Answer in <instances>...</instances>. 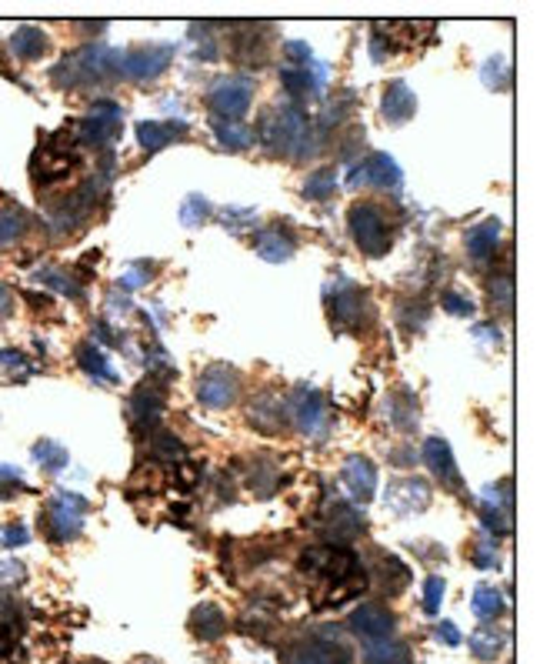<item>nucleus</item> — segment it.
<instances>
[{"mask_svg":"<svg viewBox=\"0 0 540 664\" xmlns=\"http://www.w3.org/2000/svg\"><path fill=\"white\" fill-rule=\"evenodd\" d=\"M0 577H4V581H21V577H24V564L7 561L4 564V571H0Z\"/></svg>","mask_w":540,"mask_h":664,"instance_id":"6e6d98bb","label":"nucleus"},{"mask_svg":"<svg viewBox=\"0 0 540 664\" xmlns=\"http://www.w3.org/2000/svg\"><path fill=\"white\" fill-rule=\"evenodd\" d=\"M474 334H478L480 341H487V344H501V331H497V324H478L474 328Z\"/></svg>","mask_w":540,"mask_h":664,"instance_id":"5fc2aeb1","label":"nucleus"},{"mask_svg":"<svg viewBox=\"0 0 540 664\" xmlns=\"http://www.w3.org/2000/svg\"><path fill=\"white\" fill-rule=\"evenodd\" d=\"M190 631L201 641H220L227 631V614L220 611L217 604L204 601V604H197L194 614H190Z\"/></svg>","mask_w":540,"mask_h":664,"instance_id":"4be33fe9","label":"nucleus"},{"mask_svg":"<svg viewBox=\"0 0 540 664\" xmlns=\"http://www.w3.org/2000/svg\"><path fill=\"white\" fill-rule=\"evenodd\" d=\"M90 501L80 498L77 491H57L51 501H47V511L40 518V527L47 531L54 544H67L80 537L84 531V521H87Z\"/></svg>","mask_w":540,"mask_h":664,"instance_id":"20e7f679","label":"nucleus"},{"mask_svg":"<svg viewBox=\"0 0 540 664\" xmlns=\"http://www.w3.org/2000/svg\"><path fill=\"white\" fill-rule=\"evenodd\" d=\"M420 458H424V464L430 468V474L437 477V481H444L447 487H461V471H457V461H453V451L451 444L444 441V437H428L424 441V447H420Z\"/></svg>","mask_w":540,"mask_h":664,"instance_id":"a211bd4d","label":"nucleus"},{"mask_svg":"<svg viewBox=\"0 0 540 664\" xmlns=\"http://www.w3.org/2000/svg\"><path fill=\"white\" fill-rule=\"evenodd\" d=\"M40 284H47L51 291H57V295L63 297H74V301H84V287H80V281H77L71 270H61V268H40L37 274H34Z\"/></svg>","mask_w":540,"mask_h":664,"instance_id":"7c9ffc66","label":"nucleus"},{"mask_svg":"<svg viewBox=\"0 0 540 664\" xmlns=\"http://www.w3.org/2000/svg\"><path fill=\"white\" fill-rule=\"evenodd\" d=\"M0 370L11 378L13 384L27 381L30 374H34V364L27 361V354H21V351H13V347H7V351H0Z\"/></svg>","mask_w":540,"mask_h":664,"instance_id":"58836bf2","label":"nucleus"},{"mask_svg":"<svg viewBox=\"0 0 540 664\" xmlns=\"http://www.w3.org/2000/svg\"><path fill=\"white\" fill-rule=\"evenodd\" d=\"M253 251H257V257H264L267 264H284L294 257V241L280 228H267L253 237Z\"/></svg>","mask_w":540,"mask_h":664,"instance_id":"b1692460","label":"nucleus"},{"mask_svg":"<svg viewBox=\"0 0 540 664\" xmlns=\"http://www.w3.org/2000/svg\"><path fill=\"white\" fill-rule=\"evenodd\" d=\"M444 594H447V585H444V577L430 575L428 581H424V611H428V614H437V611H440V601H444Z\"/></svg>","mask_w":540,"mask_h":664,"instance_id":"de8ad7c7","label":"nucleus"},{"mask_svg":"<svg viewBox=\"0 0 540 664\" xmlns=\"http://www.w3.org/2000/svg\"><path fill=\"white\" fill-rule=\"evenodd\" d=\"M334 191H337V167H317V170H311V178L303 180L307 201H327Z\"/></svg>","mask_w":540,"mask_h":664,"instance_id":"f704fd0d","label":"nucleus"},{"mask_svg":"<svg viewBox=\"0 0 540 664\" xmlns=\"http://www.w3.org/2000/svg\"><path fill=\"white\" fill-rule=\"evenodd\" d=\"M470 608H474V614H478L480 621L490 625L497 614H503V594L494 585H478L474 598H470Z\"/></svg>","mask_w":540,"mask_h":664,"instance_id":"c9c22d12","label":"nucleus"},{"mask_svg":"<svg viewBox=\"0 0 540 664\" xmlns=\"http://www.w3.org/2000/svg\"><path fill=\"white\" fill-rule=\"evenodd\" d=\"M194 47H197V57L204 61H217V44H214V34H190Z\"/></svg>","mask_w":540,"mask_h":664,"instance_id":"3c124183","label":"nucleus"},{"mask_svg":"<svg viewBox=\"0 0 540 664\" xmlns=\"http://www.w3.org/2000/svg\"><path fill=\"white\" fill-rule=\"evenodd\" d=\"M77 364L87 370L90 378H97V381L117 384V370L111 368V361H107V354H104V347L94 344V341H84V344L77 347Z\"/></svg>","mask_w":540,"mask_h":664,"instance_id":"bb28decb","label":"nucleus"},{"mask_svg":"<svg viewBox=\"0 0 540 664\" xmlns=\"http://www.w3.org/2000/svg\"><path fill=\"white\" fill-rule=\"evenodd\" d=\"M24 491H27L24 474L17 471L13 464H0V501H11L17 494H24Z\"/></svg>","mask_w":540,"mask_h":664,"instance_id":"37998d69","label":"nucleus"},{"mask_svg":"<svg viewBox=\"0 0 540 664\" xmlns=\"http://www.w3.org/2000/svg\"><path fill=\"white\" fill-rule=\"evenodd\" d=\"M470 561H474V568H480V571H494V568L501 564V541L480 531L478 541H470Z\"/></svg>","mask_w":540,"mask_h":664,"instance_id":"e433bc0d","label":"nucleus"},{"mask_svg":"<svg viewBox=\"0 0 540 664\" xmlns=\"http://www.w3.org/2000/svg\"><path fill=\"white\" fill-rule=\"evenodd\" d=\"M253 137L264 144L267 151L284 154L290 161H307L311 154H317L324 134L317 130V124L303 114L297 104H284L280 111L264 114V120H261V128H257Z\"/></svg>","mask_w":540,"mask_h":664,"instance_id":"f257e3e1","label":"nucleus"},{"mask_svg":"<svg viewBox=\"0 0 540 664\" xmlns=\"http://www.w3.org/2000/svg\"><path fill=\"white\" fill-rule=\"evenodd\" d=\"M27 228H30V218H27L24 207H4L0 211V247L17 244L27 234Z\"/></svg>","mask_w":540,"mask_h":664,"instance_id":"2f4dec72","label":"nucleus"},{"mask_svg":"<svg viewBox=\"0 0 540 664\" xmlns=\"http://www.w3.org/2000/svg\"><path fill=\"white\" fill-rule=\"evenodd\" d=\"M120 124H124V107L113 101H97L90 114L77 124V141L97 151H111L113 141L120 137Z\"/></svg>","mask_w":540,"mask_h":664,"instance_id":"0eeeda50","label":"nucleus"},{"mask_svg":"<svg viewBox=\"0 0 540 664\" xmlns=\"http://www.w3.org/2000/svg\"><path fill=\"white\" fill-rule=\"evenodd\" d=\"M440 304H444V311L447 314H453V318H474V301L467 295H461V291H453V287H447L444 295H440Z\"/></svg>","mask_w":540,"mask_h":664,"instance_id":"c03bdc74","label":"nucleus"},{"mask_svg":"<svg viewBox=\"0 0 540 664\" xmlns=\"http://www.w3.org/2000/svg\"><path fill=\"white\" fill-rule=\"evenodd\" d=\"M501 234H503V224L497 218L480 220L478 228H470V234H467V254L474 257V261H487V257L497 251Z\"/></svg>","mask_w":540,"mask_h":664,"instance_id":"5701e85b","label":"nucleus"},{"mask_svg":"<svg viewBox=\"0 0 540 664\" xmlns=\"http://www.w3.org/2000/svg\"><path fill=\"white\" fill-rule=\"evenodd\" d=\"M151 454L154 461H161V464H184L187 461V447L177 441V435H170V431H157V435L151 437Z\"/></svg>","mask_w":540,"mask_h":664,"instance_id":"72a5a7b5","label":"nucleus"},{"mask_svg":"<svg viewBox=\"0 0 540 664\" xmlns=\"http://www.w3.org/2000/svg\"><path fill=\"white\" fill-rule=\"evenodd\" d=\"M284 54L290 57V67L314 64V51H311V44H303V40H284Z\"/></svg>","mask_w":540,"mask_h":664,"instance_id":"09e8293b","label":"nucleus"},{"mask_svg":"<svg viewBox=\"0 0 540 664\" xmlns=\"http://www.w3.org/2000/svg\"><path fill=\"white\" fill-rule=\"evenodd\" d=\"M340 485L351 494L353 504H370L374 494H378V468L367 458H361V454H353L340 468Z\"/></svg>","mask_w":540,"mask_h":664,"instance_id":"ddd939ff","label":"nucleus"},{"mask_svg":"<svg viewBox=\"0 0 540 664\" xmlns=\"http://www.w3.org/2000/svg\"><path fill=\"white\" fill-rule=\"evenodd\" d=\"M174 61V47L170 44H151V47H137V51L120 54V64H117V74L127 77V80H154L161 77Z\"/></svg>","mask_w":540,"mask_h":664,"instance_id":"6e6552de","label":"nucleus"},{"mask_svg":"<svg viewBox=\"0 0 540 664\" xmlns=\"http://www.w3.org/2000/svg\"><path fill=\"white\" fill-rule=\"evenodd\" d=\"M253 104V80L251 77H220L207 90V107L214 111V120H244V114Z\"/></svg>","mask_w":540,"mask_h":664,"instance_id":"39448f33","label":"nucleus"},{"mask_svg":"<svg viewBox=\"0 0 540 664\" xmlns=\"http://www.w3.org/2000/svg\"><path fill=\"white\" fill-rule=\"evenodd\" d=\"M284 418H287V404H284L280 397H274V394L257 397V401L251 404V424H257V427H261V431H267V435L280 431Z\"/></svg>","mask_w":540,"mask_h":664,"instance_id":"a878e982","label":"nucleus"},{"mask_svg":"<svg viewBox=\"0 0 540 664\" xmlns=\"http://www.w3.org/2000/svg\"><path fill=\"white\" fill-rule=\"evenodd\" d=\"M347 228H351L353 244L364 251L367 257H384L394 244V230H390V214L374 201H361L351 207L347 214Z\"/></svg>","mask_w":540,"mask_h":664,"instance_id":"7ed1b4c3","label":"nucleus"},{"mask_svg":"<svg viewBox=\"0 0 540 664\" xmlns=\"http://www.w3.org/2000/svg\"><path fill=\"white\" fill-rule=\"evenodd\" d=\"M490 297H494V307L501 304L503 311H511V307H514V278H511V274L490 278Z\"/></svg>","mask_w":540,"mask_h":664,"instance_id":"a18cd8bd","label":"nucleus"},{"mask_svg":"<svg viewBox=\"0 0 540 664\" xmlns=\"http://www.w3.org/2000/svg\"><path fill=\"white\" fill-rule=\"evenodd\" d=\"M290 664H351V652L340 641H307L290 654Z\"/></svg>","mask_w":540,"mask_h":664,"instance_id":"412c9836","label":"nucleus"},{"mask_svg":"<svg viewBox=\"0 0 540 664\" xmlns=\"http://www.w3.org/2000/svg\"><path fill=\"white\" fill-rule=\"evenodd\" d=\"M394 458H397L394 464H401V468H407V464H414V461H411V458H414V451H394Z\"/></svg>","mask_w":540,"mask_h":664,"instance_id":"13d9d810","label":"nucleus"},{"mask_svg":"<svg viewBox=\"0 0 540 664\" xmlns=\"http://www.w3.org/2000/svg\"><path fill=\"white\" fill-rule=\"evenodd\" d=\"M11 307H13L11 287H7V284H0V314H11Z\"/></svg>","mask_w":540,"mask_h":664,"instance_id":"4d7b16f0","label":"nucleus"},{"mask_svg":"<svg viewBox=\"0 0 540 664\" xmlns=\"http://www.w3.org/2000/svg\"><path fill=\"white\" fill-rule=\"evenodd\" d=\"M180 134H187V120H140L137 124V144L144 151H163L167 144H174Z\"/></svg>","mask_w":540,"mask_h":664,"instance_id":"aec40b11","label":"nucleus"},{"mask_svg":"<svg viewBox=\"0 0 540 664\" xmlns=\"http://www.w3.org/2000/svg\"><path fill=\"white\" fill-rule=\"evenodd\" d=\"M351 631L361 641H380L394 635V614L384 604H361L357 611L347 618Z\"/></svg>","mask_w":540,"mask_h":664,"instance_id":"f3484780","label":"nucleus"},{"mask_svg":"<svg viewBox=\"0 0 540 664\" xmlns=\"http://www.w3.org/2000/svg\"><path fill=\"white\" fill-rule=\"evenodd\" d=\"M7 47H11L17 61H37V57L47 54V34L40 27H17L11 40H7Z\"/></svg>","mask_w":540,"mask_h":664,"instance_id":"393cba45","label":"nucleus"},{"mask_svg":"<svg viewBox=\"0 0 540 664\" xmlns=\"http://www.w3.org/2000/svg\"><path fill=\"white\" fill-rule=\"evenodd\" d=\"M251 485L257 498H270L277 487H280V474L267 461H257V464H251Z\"/></svg>","mask_w":540,"mask_h":664,"instance_id":"ea45409f","label":"nucleus"},{"mask_svg":"<svg viewBox=\"0 0 540 664\" xmlns=\"http://www.w3.org/2000/svg\"><path fill=\"white\" fill-rule=\"evenodd\" d=\"M480 77H484V84L490 90H507L511 87V61L503 54L490 57L487 64H484V71H480Z\"/></svg>","mask_w":540,"mask_h":664,"instance_id":"a19ab883","label":"nucleus"},{"mask_svg":"<svg viewBox=\"0 0 540 664\" xmlns=\"http://www.w3.org/2000/svg\"><path fill=\"white\" fill-rule=\"evenodd\" d=\"M287 414L294 427L301 431L303 437H314V441H324L330 435V424H334V414L327 408V397L317 391V387H301L297 394L290 397Z\"/></svg>","mask_w":540,"mask_h":664,"instance_id":"423d86ee","label":"nucleus"},{"mask_svg":"<svg viewBox=\"0 0 540 664\" xmlns=\"http://www.w3.org/2000/svg\"><path fill=\"white\" fill-rule=\"evenodd\" d=\"M117 64H120V51H111L104 44H90V47H80L77 54H67L61 64L51 71V80L57 87H80V84H90V80L113 77Z\"/></svg>","mask_w":540,"mask_h":664,"instance_id":"f03ea898","label":"nucleus"},{"mask_svg":"<svg viewBox=\"0 0 540 664\" xmlns=\"http://www.w3.org/2000/svg\"><path fill=\"white\" fill-rule=\"evenodd\" d=\"M327 304H330V314H334V324L340 328H361L367 314V295L364 287H357L351 278H337L327 291Z\"/></svg>","mask_w":540,"mask_h":664,"instance_id":"9d476101","label":"nucleus"},{"mask_svg":"<svg viewBox=\"0 0 540 664\" xmlns=\"http://www.w3.org/2000/svg\"><path fill=\"white\" fill-rule=\"evenodd\" d=\"M437 638L444 641L447 648H457V644L464 641V635H461V627L453 625V621H447V618H444V621H437Z\"/></svg>","mask_w":540,"mask_h":664,"instance_id":"603ef678","label":"nucleus"},{"mask_svg":"<svg viewBox=\"0 0 540 664\" xmlns=\"http://www.w3.org/2000/svg\"><path fill=\"white\" fill-rule=\"evenodd\" d=\"M347 184L351 187H378V191H397L401 187V167L397 161L384 151L367 154L361 164L351 167L347 174Z\"/></svg>","mask_w":540,"mask_h":664,"instance_id":"1a4fd4ad","label":"nucleus"},{"mask_svg":"<svg viewBox=\"0 0 540 664\" xmlns=\"http://www.w3.org/2000/svg\"><path fill=\"white\" fill-rule=\"evenodd\" d=\"M211 214H214V204L204 194H187L184 204H180V224L184 228H201L204 220H211Z\"/></svg>","mask_w":540,"mask_h":664,"instance_id":"4c0bfd02","label":"nucleus"},{"mask_svg":"<svg viewBox=\"0 0 540 664\" xmlns=\"http://www.w3.org/2000/svg\"><path fill=\"white\" fill-rule=\"evenodd\" d=\"M364 664H411V652L403 641L394 638L364 641Z\"/></svg>","mask_w":540,"mask_h":664,"instance_id":"c756f323","label":"nucleus"},{"mask_svg":"<svg viewBox=\"0 0 540 664\" xmlns=\"http://www.w3.org/2000/svg\"><path fill=\"white\" fill-rule=\"evenodd\" d=\"M320 531H324V537L334 548H337V544L344 548L351 537H357L364 531V521H361V514L353 511L351 504L330 498L324 508H320Z\"/></svg>","mask_w":540,"mask_h":664,"instance_id":"f8f14e48","label":"nucleus"},{"mask_svg":"<svg viewBox=\"0 0 540 664\" xmlns=\"http://www.w3.org/2000/svg\"><path fill=\"white\" fill-rule=\"evenodd\" d=\"M74 164H77V157L67 151V147L47 141L37 151V157H34L30 174H34V180H37V187H51V184H57V180L67 178V174L74 170Z\"/></svg>","mask_w":540,"mask_h":664,"instance_id":"4468645a","label":"nucleus"},{"mask_svg":"<svg viewBox=\"0 0 540 664\" xmlns=\"http://www.w3.org/2000/svg\"><path fill=\"white\" fill-rule=\"evenodd\" d=\"M27 541H30L27 524H21V521L0 524V548H24Z\"/></svg>","mask_w":540,"mask_h":664,"instance_id":"49530a36","label":"nucleus"},{"mask_svg":"<svg viewBox=\"0 0 540 664\" xmlns=\"http://www.w3.org/2000/svg\"><path fill=\"white\" fill-rule=\"evenodd\" d=\"M237 391H240V374L227 364H211V368L201 374L197 381V397H201L204 408H214V411H224L237 401Z\"/></svg>","mask_w":540,"mask_h":664,"instance_id":"9b49d317","label":"nucleus"},{"mask_svg":"<svg viewBox=\"0 0 540 664\" xmlns=\"http://www.w3.org/2000/svg\"><path fill=\"white\" fill-rule=\"evenodd\" d=\"M417 114V97L414 90L407 87L403 80H394L387 90H384V101H380V117L390 128H401L411 117Z\"/></svg>","mask_w":540,"mask_h":664,"instance_id":"6ab92c4d","label":"nucleus"},{"mask_svg":"<svg viewBox=\"0 0 540 664\" xmlns=\"http://www.w3.org/2000/svg\"><path fill=\"white\" fill-rule=\"evenodd\" d=\"M430 504V485L420 477H401L387 487V508L397 518H411L420 514Z\"/></svg>","mask_w":540,"mask_h":664,"instance_id":"2eb2a0df","label":"nucleus"},{"mask_svg":"<svg viewBox=\"0 0 540 664\" xmlns=\"http://www.w3.org/2000/svg\"><path fill=\"white\" fill-rule=\"evenodd\" d=\"M257 220V214L253 211H237V207H227V211H220V224H224L227 230H247Z\"/></svg>","mask_w":540,"mask_h":664,"instance_id":"8fccbe9b","label":"nucleus"},{"mask_svg":"<svg viewBox=\"0 0 540 664\" xmlns=\"http://www.w3.org/2000/svg\"><path fill=\"white\" fill-rule=\"evenodd\" d=\"M97 341H101V344H107V347L120 344V337L111 331V324H107V320H97V324H94V344H97Z\"/></svg>","mask_w":540,"mask_h":664,"instance_id":"864d4df0","label":"nucleus"},{"mask_svg":"<svg viewBox=\"0 0 540 664\" xmlns=\"http://www.w3.org/2000/svg\"><path fill=\"white\" fill-rule=\"evenodd\" d=\"M30 454H34V461H37V464L47 474H57V471H63V468L71 464V454H67V447L57 444V441H51V437L37 441V444L30 447Z\"/></svg>","mask_w":540,"mask_h":664,"instance_id":"473e14b6","label":"nucleus"},{"mask_svg":"<svg viewBox=\"0 0 540 664\" xmlns=\"http://www.w3.org/2000/svg\"><path fill=\"white\" fill-rule=\"evenodd\" d=\"M151 270H154L151 261H134V264H127V268L120 270V281L117 284H120L124 291H137L144 284H151V278H154Z\"/></svg>","mask_w":540,"mask_h":664,"instance_id":"79ce46f5","label":"nucleus"},{"mask_svg":"<svg viewBox=\"0 0 540 664\" xmlns=\"http://www.w3.org/2000/svg\"><path fill=\"white\" fill-rule=\"evenodd\" d=\"M127 411H130V421H134V427H137L140 435H144V431H154L163 411V381H151V384H144V387H137V391L130 394Z\"/></svg>","mask_w":540,"mask_h":664,"instance_id":"dca6fc26","label":"nucleus"},{"mask_svg":"<svg viewBox=\"0 0 540 664\" xmlns=\"http://www.w3.org/2000/svg\"><path fill=\"white\" fill-rule=\"evenodd\" d=\"M211 128H214V137L217 144L224 147V151H247L257 137H253V130L244 124V120H211Z\"/></svg>","mask_w":540,"mask_h":664,"instance_id":"cd10ccee","label":"nucleus"},{"mask_svg":"<svg viewBox=\"0 0 540 664\" xmlns=\"http://www.w3.org/2000/svg\"><path fill=\"white\" fill-rule=\"evenodd\" d=\"M507 641H511L507 631H497V625H484L470 635V652L480 661H497V654L507 648Z\"/></svg>","mask_w":540,"mask_h":664,"instance_id":"c85d7f7f","label":"nucleus"}]
</instances>
